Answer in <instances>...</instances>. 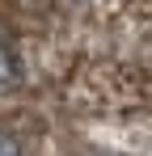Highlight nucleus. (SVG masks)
Listing matches in <instances>:
<instances>
[{"instance_id":"nucleus-1","label":"nucleus","mask_w":152,"mask_h":156,"mask_svg":"<svg viewBox=\"0 0 152 156\" xmlns=\"http://www.w3.org/2000/svg\"><path fill=\"white\" fill-rule=\"evenodd\" d=\"M4 156H17V144H13V139L4 144Z\"/></svg>"}]
</instances>
